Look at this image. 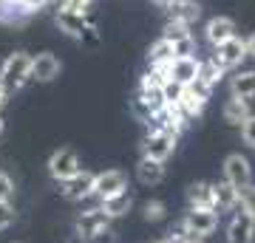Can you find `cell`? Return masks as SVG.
Masks as SVG:
<instances>
[{"label": "cell", "instance_id": "1", "mask_svg": "<svg viewBox=\"0 0 255 243\" xmlns=\"http://www.w3.org/2000/svg\"><path fill=\"white\" fill-rule=\"evenodd\" d=\"M167 105L164 99V82L156 77V74L145 71V77L139 80V90H136V99H133V108L142 119H150L156 116L159 110Z\"/></svg>", "mask_w": 255, "mask_h": 243}, {"label": "cell", "instance_id": "2", "mask_svg": "<svg viewBox=\"0 0 255 243\" xmlns=\"http://www.w3.org/2000/svg\"><path fill=\"white\" fill-rule=\"evenodd\" d=\"M54 23H57V28H60L63 34H68L71 40H77V43L100 45V31H97V26H94V20L88 17V14H77V11L57 9Z\"/></svg>", "mask_w": 255, "mask_h": 243}, {"label": "cell", "instance_id": "3", "mask_svg": "<svg viewBox=\"0 0 255 243\" xmlns=\"http://www.w3.org/2000/svg\"><path fill=\"white\" fill-rule=\"evenodd\" d=\"M31 82V54L28 51H14L3 60V77H0V85L9 90V93H17Z\"/></svg>", "mask_w": 255, "mask_h": 243}, {"label": "cell", "instance_id": "4", "mask_svg": "<svg viewBox=\"0 0 255 243\" xmlns=\"http://www.w3.org/2000/svg\"><path fill=\"white\" fill-rule=\"evenodd\" d=\"M184 226V232L196 238V241H204L219 229V212L216 209H187V215L179 221Z\"/></svg>", "mask_w": 255, "mask_h": 243}, {"label": "cell", "instance_id": "5", "mask_svg": "<svg viewBox=\"0 0 255 243\" xmlns=\"http://www.w3.org/2000/svg\"><path fill=\"white\" fill-rule=\"evenodd\" d=\"M179 136L162 133V130H147V136L142 139V156L145 159H156V162H167L176 150Z\"/></svg>", "mask_w": 255, "mask_h": 243}, {"label": "cell", "instance_id": "6", "mask_svg": "<svg viewBox=\"0 0 255 243\" xmlns=\"http://www.w3.org/2000/svg\"><path fill=\"white\" fill-rule=\"evenodd\" d=\"M48 175L60 184V181L71 178V175H77V172L82 170V162L80 156L74 153V150H68V147H60V150H54V153L48 156Z\"/></svg>", "mask_w": 255, "mask_h": 243}, {"label": "cell", "instance_id": "7", "mask_svg": "<svg viewBox=\"0 0 255 243\" xmlns=\"http://www.w3.org/2000/svg\"><path fill=\"white\" fill-rule=\"evenodd\" d=\"M119 192H128V175L122 170H105L94 175V189L91 195L97 198V204L105 198H114Z\"/></svg>", "mask_w": 255, "mask_h": 243}, {"label": "cell", "instance_id": "8", "mask_svg": "<svg viewBox=\"0 0 255 243\" xmlns=\"http://www.w3.org/2000/svg\"><path fill=\"white\" fill-rule=\"evenodd\" d=\"M187 122H190V119L182 113V108H179V105H164L156 116L147 119V130H162V133L179 136L184 127H187Z\"/></svg>", "mask_w": 255, "mask_h": 243}, {"label": "cell", "instance_id": "9", "mask_svg": "<svg viewBox=\"0 0 255 243\" xmlns=\"http://www.w3.org/2000/svg\"><path fill=\"white\" fill-rule=\"evenodd\" d=\"M213 60L224 68V71H230V68H238V65L247 60V40L244 37H230L227 43H221L213 48Z\"/></svg>", "mask_w": 255, "mask_h": 243}, {"label": "cell", "instance_id": "10", "mask_svg": "<svg viewBox=\"0 0 255 243\" xmlns=\"http://www.w3.org/2000/svg\"><path fill=\"white\" fill-rule=\"evenodd\" d=\"M210 93H213V90L201 88L199 82H193V85H184L179 102H173V105H179V108H182V113H184L187 119H196V116H201V113H204Z\"/></svg>", "mask_w": 255, "mask_h": 243}, {"label": "cell", "instance_id": "11", "mask_svg": "<svg viewBox=\"0 0 255 243\" xmlns=\"http://www.w3.org/2000/svg\"><path fill=\"white\" fill-rule=\"evenodd\" d=\"M60 71H63V63L51 51H40L37 57H31V82L48 85V82H54L60 77Z\"/></svg>", "mask_w": 255, "mask_h": 243}, {"label": "cell", "instance_id": "12", "mask_svg": "<svg viewBox=\"0 0 255 243\" xmlns=\"http://www.w3.org/2000/svg\"><path fill=\"white\" fill-rule=\"evenodd\" d=\"M224 181H230L233 187L244 189L247 184H253V167H250V159L241 153H230L224 159Z\"/></svg>", "mask_w": 255, "mask_h": 243}, {"label": "cell", "instance_id": "13", "mask_svg": "<svg viewBox=\"0 0 255 243\" xmlns=\"http://www.w3.org/2000/svg\"><path fill=\"white\" fill-rule=\"evenodd\" d=\"M255 238V218L247 209L238 207L236 215L227 224V243H253Z\"/></svg>", "mask_w": 255, "mask_h": 243}, {"label": "cell", "instance_id": "14", "mask_svg": "<svg viewBox=\"0 0 255 243\" xmlns=\"http://www.w3.org/2000/svg\"><path fill=\"white\" fill-rule=\"evenodd\" d=\"M162 37L167 43H173L176 57H190L196 54V40H193L190 26H182V23H167L162 31Z\"/></svg>", "mask_w": 255, "mask_h": 243}, {"label": "cell", "instance_id": "15", "mask_svg": "<svg viewBox=\"0 0 255 243\" xmlns=\"http://www.w3.org/2000/svg\"><path fill=\"white\" fill-rule=\"evenodd\" d=\"M91 189H94V172H88V170H80L77 175L60 181V195L68 201L91 198Z\"/></svg>", "mask_w": 255, "mask_h": 243}, {"label": "cell", "instance_id": "16", "mask_svg": "<svg viewBox=\"0 0 255 243\" xmlns=\"http://www.w3.org/2000/svg\"><path fill=\"white\" fill-rule=\"evenodd\" d=\"M108 226H111V218L105 215L100 207L85 209V212H80V218H77V235H82L85 241H88L91 235L102 232V229H108Z\"/></svg>", "mask_w": 255, "mask_h": 243}, {"label": "cell", "instance_id": "17", "mask_svg": "<svg viewBox=\"0 0 255 243\" xmlns=\"http://www.w3.org/2000/svg\"><path fill=\"white\" fill-rule=\"evenodd\" d=\"M204 37H207V43L213 45V48L221 45V43H227L230 37H236V20L224 17V14L207 20V26H204Z\"/></svg>", "mask_w": 255, "mask_h": 243}, {"label": "cell", "instance_id": "18", "mask_svg": "<svg viewBox=\"0 0 255 243\" xmlns=\"http://www.w3.org/2000/svg\"><path fill=\"white\" fill-rule=\"evenodd\" d=\"M201 17V6L196 0H176L167 9V23H182V26H196Z\"/></svg>", "mask_w": 255, "mask_h": 243}, {"label": "cell", "instance_id": "19", "mask_svg": "<svg viewBox=\"0 0 255 243\" xmlns=\"http://www.w3.org/2000/svg\"><path fill=\"white\" fill-rule=\"evenodd\" d=\"M199 68H201V60L196 57H176L173 60V68H170V80L179 82V85H193L196 77H199Z\"/></svg>", "mask_w": 255, "mask_h": 243}, {"label": "cell", "instance_id": "20", "mask_svg": "<svg viewBox=\"0 0 255 243\" xmlns=\"http://www.w3.org/2000/svg\"><path fill=\"white\" fill-rule=\"evenodd\" d=\"M213 198H216V212H230V209H238V198H241V189L233 187L230 181H219L213 184Z\"/></svg>", "mask_w": 255, "mask_h": 243}, {"label": "cell", "instance_id": "21", "mask_svg": "<svg viewBox=\"0 0 255 243\" xmlns=\"http://www.w3.org/2000/svg\"><path fill=\"white\" fill-rule=\"evenodd\" d=\"M187 207L190 209H216V198H213V184L207 181H196L187 187Z\"/></svg>", "mask_w": 255, "mask_h": 243}, {"label": "cell", "instance_id": "22", "mask_svg": "<svg viewBox=\"0 0 255 243\" xmlns=\"http://www.w3.org/2000/svg\"><path fill=\"white\" fill-rule=\"evenodd\" d=\"M164 178V162H156V159H139L136 164V181L139 184H145V187H156V184H162Z\"/></svg>", "mask_w": 255, "mask_h": 243}, {"label": "cell", "instance_id": "23", "mask_svg": "<svg viewBox=\"0 0 255 243\" xmlns=\"http://www.w3.org/2000/svg\"><path fill=\"white\" fill-rule=\"evenodd\" d=\"M224 122L233 127H241L247 122V119L253 116V110H250V102L247 99H238V96H230L227 102H224Z\"/></svg>", "mask_w": 255, "mask_h": 243}, {"label": "cell", "instance_id": "24", "mask_svg": "<svg viewBox=\"0 0 255 243\" xmlns=\"http://www.w3.org/2000/svg\"><path fill=\"white\" fill-rule=\"evenodd\" d=\"M230 93L238 99L253 102L255 99V71H238L230 80Z\"/></svg>", "mask_w": 255, "mask_h": 243}, {"label": "cell", "instance_id": "25", "mask_svg": "<svg viewBox=\"0 0 255 243\" xmlns=\"http://www.w3.org/2000/svg\"><path fill=\"white\" fill-rule=\"evenodd\" d=\"M97 207H100L102 212L111 218V221H117V218H122V215H128V212H130V207H133V198H130V192H119V195H114V198L100 201Z\"/></svg>", "mask_w": 255, "mask_h": 243}, {"label": "cell", "instance_id": "26", "mask_svg": "<svg viewBox=\"0 0 255 243\" xmlns=\"http://www.w3.org/2000/svg\"><path fill=\"white\" fill-rule=\"evenodd\" d=\"M224 77V68H221L213 57L210 60H204L201 63V68H199V77H196V82H199L201 88H207V90H213L216 85H219V80Z\"/></svg>", "mask_w": 255, "mask_h": 243}, {"label": "cell", "instance_id": "27", "mask_svg": "<svg viewBox=\"0 0 255 243\" xmlns=\"http://www.w3.org/2000/svg\"><path fill=\"white\" fill-rule=\"evenodd\" d=\"M176 51H173V43H167L164 37H159L153 45H150V51H147V63H156V60H173Z\"/></svg>", "mask_w": 255, "mask_h": 243}, {"label": "cell", "instance_id": "28", "mask_svg": "<svg viewBox=\"0 0 255 243\" xmlns=\"http://www.w3.org/2000/svg\"><path fill=\"white\" fill-rule=\"evenodd\" d=\"M164 215H167V207H164V201L153 198V201H145V204H142V218H145V221H150V224L162 221Z\"/></svg>", "mask_w": 255, "mask_h": 243}, {"label": "cell", "instance_id": "29", "mask_svg": "<svg viewBox=\"0 0 255 243\" xmlns=\"http://www.w3.org/2000/svg\"><path fill=\"white\" fill-rule=\"evenodd\" d=\"M14 181H11V175H6V172L0 170V204H11L14 201Z\"/></svg>", "mask_w": 255, "mask_h": 243}, {"label": "cell", "instance_id": "30", "mask_svg": "<svg viewBox=\"0 0 255 243\" xmlns=\"http://www.w3.org/2000/svg\"><path fill=\"white\" fill-rule=\"evenodd\" d=\"M94 6V0H60V6L57 9L63 11H77V14H88Z\"/></svg>", "mask_w": 255, "mask_h": 243}, {"label": "cell", "instance_id": "31", "mask_svg": "<svg viewBox=\"0 0 255 243\" xmlns=\"http://www.w3.org/2000/svg\"><path fill=\"white\" fill-rule=\"evenodd\" d=\"M238 207L247 209L250 215L255 218V184H247L244 189H241V198H238Z\"/></svg>", "mask_w": 255, "mask_h": 243}, {"label": "cell", "instance_id": "32", "mask_svg": "<svg viewBox=\"0 0 255 243\" xmlns=\"http://www.w3.org/2000/svg\"><path fill=\"white\" fill-rule=\"evenodd\" d=\"M241 142H244L247 147H253V150H255V113L247 119L244 125H241Z\"/></svg>", "mask_w": 255, "mask_h": 243}, {"label": "cell", "instance_id": "33", "mask_svg": "<svg viewBox=\"0 0 255 243\" xmlns=\"http://www.w3.org/2000/svg\"><path fill=\"white\" fill-rule=\"evenodd\" d=\"M88 243H119V235L114 232V226H108V229H102V232L91 235V238H88Z\"/></svg>", "mask_w": 255, "mask_h": 243}, {"label": "cell", "instance_id": "34", "mask_svg": "<svg viewBox=\"0 0 255 243\" xmlns=\"http://www.w3.org/2000/svg\"><path fill=\"white\" fill-rule=\"evenodd\" d=\"M11 224H14V207L11 204H0V232L9 229Z\"/></svg>", "mask_w": 255, "mask_h": 243}, {"label": "cell", "instance_id": "35", "mask_svg": "<svg viewBox=\"0 0 255 243\" xmlns=\"http://www.w3.org/2000/svg\"><path fill=\"white\" fill-rule=\"evenodd\" d=\"M17 3H20V9H23V11L28 14V17H31V14H37V11L46 9L48 0H17Z\"/></svg>", "mask_w": 255, "mask_h": 243}, {"label": "cell", "instance_id": "36", "mask_svg": "<svg viewBox=\"0 0 255 243\" xmlns=\"http://www.w3.org/2000/svg\"><path fill=\"white\" fill-rule=\"evenodd\" d=\"M247 57H253V60H255V31L247 37Z\"/></svg>", "mask_w": 255, "mask_h": 243}, {"label": "cell", "instance_id": "37", "mask_svg": "<svg viewBox=\"0 0 255 243\" xmlns=\"http://www.w3.org/2000/svg\"><path fill=\"white\" fill-rule=\"evenodd\" d=\"M9 96H11V93H9L6 88H3V85H0V110H3L6 105H9Z\"/></svg>", "mask_w": 255, "mask_h": 243}, {"label": "cell", "instance_id": "38", "mask_svg": "<svg viewBox=\"0 0 255 243\" xmlns=\"http://www.w3.org/2000/svg\"><path fill=\"white\" fill-rule=\"evenodd\" d=\"M156 6H159V9H170V6H173L176 0H153Z\"/></svg>", "mask_w": 255, "mask_h": 243}, {"label": "cell", "instance_id": "39", "mask_svg": "<svg viewBox=\"0 0 255 243\" xmlns=\"http://www.w3.org/2000/svg\"><path fill=\"white\" fill-rule=\"evenodd\" d=\"M65 243H88V241H85L82 235H77V232H74V235H71V238H68V241H65Z\"/></svg>", "mask_w": 255, "mask_h": 243}, {"label": "cell", "instance_id": "40", "mask_svg": "<svg viewBox=\"0 0 255 243\" xmlns=\"http://www.w3.org/2000/svg\"><path fill=\"white\" fill-rule=\"evenodd\" d=\"M3 127H6V122H3V119H0V133H3Z\"/></svg>", "mask_w": 255, "mask_h": 243}, {"label": "cell", "instance_id": "41", "mask_svg": "<svg viewBox=\"0 0 255 243\" xmlns=\"http://www.w3.org/2000/svg\"><path fill=\"white\" fill-rule=\"evenodd\" d=\"M0 77H3V63H0Z\"/></svg>", "mask_w": 255, "mask_h": 243}, {"label": "cell", "instance_id": "42", "mask_svg": "<svg viewBox=\"0 0 255 243\" xmlns=\"http://www.w3.org/2000/svg\"><path fill=\"white\" fill-rule=\"evenodd\" d=\"M190 243H201V241H190Z\"/></svg>", "mask_w": 255, "mask_h": 243}, {"label": "cell", "instance_id": "43", "mask_svg": "<svg viewBox=\"0 0 255 243\" xmlns=\"http://www.w3.org/2000/svg\"><path fill=\"white\" fill-rule=\"evenodd\" d=\"M14 243H20V241H14Z\"/></svg>", "mask_w": 255, "mask_h": 243}]
</instances>
